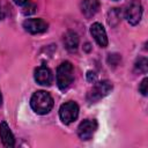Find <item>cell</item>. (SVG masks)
<instances>
[{
	"label": "cell",
	"mask_w": 148,
	"mask_h": 148,
	"mask_svg": "<svg viewBox=\"0 0 148 148\" xmlns=\"http://www.w3.org/2000/svg\"><path fill=\"white\" fill-rule=\"evenodd\" d=\"M30 105L36 113L46 114L53 108V98L49 92L44 90H39L34 92V95L31 96Z\"/></svg>",
	"instance_id": "cell-1"
},
{
	"label": "cell",
	"mask_w": 148,
	"mask_h": 148,
	"mask_svg": "<svg viewBox=\"0 0 148 148\" xmlns=\"http://www.w3.org/2000/svg\"><path fill=\"white\" fill-rule=\"evenodd\" d=\"M74 81V67L69 61H64L57 69V84L60 90H66Z\"/></svg>",
	"instance_id": "cell-2"
},
{
	"label": "cell",
	"mask_w": 148,
	"mask_h": 148,
	"mask_svg": "<svg viewBox=\"0 0 148 148\" xmlns=\"http://www.w3.org/2000/svg\"><path fill=\"white\" fill-rule=\"evenodd\" d=\"M112 90V83L108 80L104 81H99L96 84H94V87L89 90L88 95H87V101L92 104L98 102L99 99H102L103 97H105L106 95H109V92Z\"/></svg>",
	"instance_id": "cell-3"
},
{
	"label": "cell",
	"mask_w": 148,
	"mask_h": 148,
	"mask_svg": "<svg viewBox=\"0 0 148 148\" xmlns=\"http://www.w3.org/2000/svg\"><path fill=\"white\" fill-rule=\"evenodd\" d=\"M77 116H79V105L75 102L69 101V102L61 104L59 109V117L64 124L68 125L75 121Z\"/></svg>",
	"instance_id": "cell-4"
},
{
	"label": "cell",
	"mask_w": 148,
	"mask_h": 148,
	"mask_svg": "<svg viewBox=\"0 0 148 148\" xmlns=\"http://www.w3.org/2000/svg\"><path fill=\"white\" fill-rule=\"evenodd\" d=\"M142 17V5L139 0H131L125 8V18L132 25L140 22Z\"/></svg>",
	"instance_id": "cell-5"
},
{
	"label": "cell",
	"mask_w": 148,
	"mask_h": 148,
	"mask_svg": "<svg viewBox=\"0 0 148 148\" xmlns=\"http://www.w3.org/2000/svg\"><path fill=\"white\" fill-rule=\"evenodd\" d=\"M97 130V121L95 119H84L77 127V135L81 140H89Z\"/></svg>",
	"instance_id": "cell-6"
},
{
	"label": "cell",
	"mask_w": 148,
	"mask_h": 148,
	"mask_svg": "<svg viewBox=\"0 0 148 148\" xmlns=\"http://www.w3.org/2000/svg\"><path fill=\"white\" fill-rule=\"evenodd\" d=\"M47 23L42 18H27L23 22V28L30 34H42L47 30Z\"/></svg>",
	"instance_id": "cell-7"
},
{
	"label": "cell",
	"mask_w": 148,
	"mask_h": 148,
	"mask_svg": "<svg viewBox=\"0 0 148 148\" xmlns=\"http://www.w3.org/2000/svg\"><path fill=\"white\" fill-rule=\"evenodd\" d=\"M90 34L94 37V39L96 40V43L101 46V47H105L108 45V36H106V31L104 29V27L98 23L95 22L91 24L90 27Z\"/></svg>",
	"instance_id": "cell-8"
},
{
	"label": "cell",
	"mask_w": 148,
	"mask_h": 148,
	"mask_svg": "<svg viewBox=\"0 0 148 148\" xmlns=\"http://www.w3.org/2000/svg\"><path fill=\"white\" fill-rule=\"evenodd\" d=\"M35 81L40 86H50L52 82V73L46 66H38L34 73Z\"/></svg>",
	"instance_id": "cell-9"
},
{
	"label": "cell",
	"mask_w": 148,
	"mask_h": 148,
	"mask_svg": "<svg viewBox=\"0 0 148 148\" xmlns=\"http://www.w3.org/2000/svg\"><path fill=\"white\" fill-rule=\"evenodd\" d=\"M80 8L82 14L89 18L91 16H94L98 9H99V1L98 0H82L80 3Z\"/></svg>",
	"instance_id": "cell-10"
},
{
	"label": "cell",
	"mask_w": 148,
	"mask_h": 148,
	"mask_svg": "<svg viewBox=\"0 0 148 148\" xmlns=\"http://www.w3.org/2000/svg\"><path fill=\"white\" fill-rule=\"evenodd\" d=\"M0 138H1L3 146L14 147L15 139H14V135H13V133H12V131H10V128L6 121H1V124H0Z\"/></svg>",
	"instance_id": "cell-11"
},
{
	"label": "cell",
	"mask_w": 148,
	"mask_h": 148,
	"mask_svg": "<svg viewBox=\"0 0 148 148\" xmlns=\"http://www.w3.org/2000/svg\"><path fill=\"white\" fill-rule=\"evenodd\" d=\"M64 45L71 52L76 51V49L79 46V36H77V34L72 31V30L67 31L64 36Z\"/></svg>",
	"instance_id": "cell-12"
},
{
	"label": "cell",
	"mask_w": 148,
	"mask_h": 148,
	"mask_svg": "<svg viewBox=\"0 0 148 148\" xmlns=\"http://www.w3.org/2000/svg\"><path fill=\"white\" fill-rule=\"evenodd\" d=\"M134 69H135L138 73H142V74L147 73V69H148V61H147V58H145V57L139 58V59L135 61Z\"/></svg>",
	"instance_id": "cell-13"
},
{
	"label": "cell",
	"mask_w": 148,
	"mask_h": 148,
	"mask_svg": "<svg viewBox=\"0 0 148 148\" xmlns=\"http://www.w3.org/2000/svg\"><path fill=\"white\" fill-rule=\"evenodd\" d=\"M35 9H36V6L34 5V3H30L29 1L24 5V7H23V13L25 14V15H29V14H32V13H35Z\"/></svg>",
	"instance_id": "cell-14"
},
{
	"label": "cell",
	"mask_w": 148,
	"mask_h": 148,
	"mask_svg": "<svg viewBox=\"0 0 148 148\" xmlns=\"http://www.w3.org/2000/svg\"><path fill=\"white\" fill-rule=\"evenodd\" d=\"M147 86H148V79H147V77H145V79L141 81L140 87H139V91H140L143 96H147V91H148Z\"/></svg>",
	"instance_id": "cell-15"
},
{
	"label": "cell",
	"mask_w": 148,
	"mask_h": 148,
	"mask_svg": "<svg viewBox=\"0 0 148 148\" xmlns=\"http://www.w3.org/2000/svg\"><path fill=\"white\" fill-rule=\"evenodd\" d=\"M17 6H24L29 0H13Z\"/></svg>",
	"instance_id": "cell-16"
},
{
	"label": "cell",
	"mask_w": 148,
	"mask_h": 148,
	"mask_svg": "<svg viewBox=\"0 0 148 148\" xmlns=\"http://www.w3.org/2000/svg\"><path fill=\"white\" fill-rule=\"evenodd\" d=\"M87 76H88V80H89V81H94V80L96 79V74L94 73V75L91 76V72H88V75H87Z\"/></svg>",
	"instance_id": "cell-17"
},
{
	"label": "cell",
	"mask_w": 148,
	"mask_h": 148,
	"mask_svg": "<svg viewBox=\"0 0 148 148\" xmlns=\"http://www.w3.org/2000/svg\"><path fill=\"white\" fill-rule=\"evenodd\" d=\"M1 17H2V12H1V6H0V20H1Z\"/></svg>",
	"instance_id": "cell-18"
},
{
	"label": "cell",
	"mask_w": 148,
	"mask_h": 148,
	"mask_svg": "<svg viewBox=\"0 0 148 148\" xmlns=\"http://www.w3.org/2000/svg\"><path fill=\"white\" fill-rule=\"evenodd\" d=\"M1 102H2V96H1V92H0V105H1Z\"/></svg>",
	"instance_id": "cell-19"
},
{
	"label": "cell",
	"mask_w": 148,
	"mask_h": 148,
	"mask_svg": "<svg viewBox=\"0 0 148 148\" xmlns=\"http://www.w3.org/2000/svg\"><path fill=\"white\" fill-rule=\"evenodd\" d=\"M114 1H116V0H114Z\"/></svg>",
	"instance_id": "cell-20"
}]
</instances>
